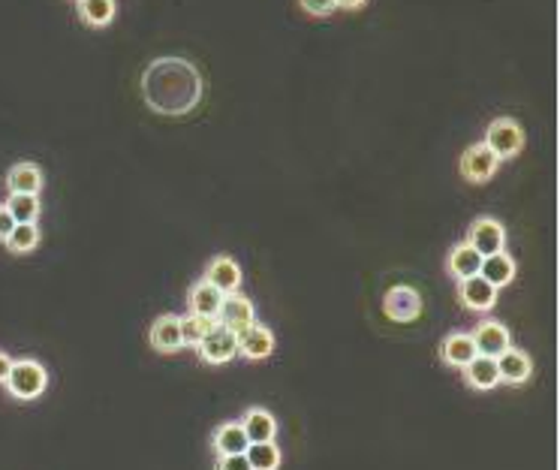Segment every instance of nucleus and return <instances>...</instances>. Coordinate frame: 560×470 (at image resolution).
I'll list each match as a JSON object with an SVG mask.
<instances>
[{
    "mask_svg": "<svg viewBox=\"0 0 560 470\" xmlns=\"http://www.w3.org/2000/svg\"><path fill=\"white\" fill-rule=\"evenodd\" d=\"M142 97L157 115H191L202 100V76L184 57H157L142 76Z\"/></svg>",
    "mask_w": 560,
    "mask_h": 470,
    "instance_id": "nucleus-1",
    "label": "nucleus"
},
{
    "mask_svg": "<svg viewBox=\"0 0 560 470\" xmlns=\"http://www.w3.org/2000/svg\"><path fill=\"white\" fill-rule=\"evenodd\" d=\"M4 386L15 401H37L48 389V371L37 359H13L10 377Z\"/></svg>",
    "mask_w": 560,
    "mask_h": 470,
    "instance_id": "nucleus-2",
    "label": "nucleus"
},
{
    "mask_svg": "<svg viewBox=\"0 0 560 470\" xmlns=\"http://www.w3.org/2000/svg\"><path fill=\"white\" fill-rule=\"evenodd\" d=\"M485 145L491 148L494 154H497V160H513V157L522 154L524 148V130L522 124L515 118H494L488 124V130H485Z\"/></svg>",
    "mask_w": 560,
    "mask_h": 470,
    "instance_id": "nucleus-3",
    "label": "nucleus"
},
{
    "mask_svg": "<svg viewBox=\"0 0 560 470\" xmlns=\"http://www.w3.org/2000/svg\"><path fill=\"white\" fill-rule=\"evenodd\" d=\"M383 311L392 323H416L422 313V295L410 284H395L383 295Z\"/></svg>",
    "mask_w": 560,
    "mask_h": 470,
    "instance_id": "nucleus-4",
    "label": "nucleus"
},
{
    "mask_svg": "<svg viewBox=\"0 0 560 470\" xmlns=\"http://www.w3.org/2000/svg\"><path fill=\"white\" fill-rule=\"evenodd\" d=\"M497 167H500L497 154H494L485 142L464 148V154H461V160H458L461 175H464V181H471V184H488V181L494 178V172H497Z\"/></svg>",
    "mask_w": 560,
    "mask_h": 470,
    "instance_id": "nucleus-5",
    "label": "nucleus"
},
{
    "mask_svg": "<svg viewBox=\"0 0 560 470\" xmlns=\"http://www.w3.org/2000/svg\"><path fill=\"white\" fill-rule=\"evenodd\" d=\"M467 244L473 251H479L482 257H491V253L506 251V229L497 218H476L471 226H467Z\"/></svg>",
    "mask_w": 560,
    "mask_h": 470,
    "instance_id": "nucleus-6",
    "label": "nucleus"
},
{
    "mask_svg": "<svg viewBox=\"0 0 560 470\" xmlns=\"http://www.w3.org/2000/svg\"><path fill=\"white\" fill-rule=\"evenodd\" d=\"M196 353H199V359L205 362V365H226V362H233L238 356V335L217 323L208 335L202 338V344L196 347Z\"/></svg>",
    "mask_w": 560,
    "mask_h": 470,
    "instance_id": "nucleus-7",
    "label": "nucleus"
},
{
    "mask_svg": "<svg viewBox=\"0 0 560 470\" xmlns=\"http://www.w3.org/2000/svg\"><path fill=\"white\" fill-rule=\"evenodd\" d=\"M217 320L220 326L229 329V332H244L247 326L257 323V308H253V302L247 299L242 293H229L224 295V302H220V311H217Z\"/></svg>",
    "mask_w": 560,
    "mask_h": 470,
    "instance_id": "nucleus-8",
    "label": "nucleus"
},
{
    "mask_svg": "<svg viewBox=\"0 0 560 470\" xmlns=\"http://www.w3.org/2000/svg\"><path fill=\"white\" fill-rule=\"evenodd\" d=\"M497 286H491L482 275H473L467 280H458V302L461 308L473 313H488L497 304Z\"/></svg>",
    "mask_w": 560,
    "mask_h": 470,
    "instance_id": "nucleus-9",
    "label": "nucleus"
},
{
    "mask_svg": "<svg viewBox=\"0 0 560 470\" xmlns=\"http://www.w3.org/2000/svg\"><path fill=\"white\" fill-rule=\"evenodd\" d=\"M473 341H476V350H479V356H494L497 359L500 353L506 347H513V338H509V329L504 323H497V320H479V323L473 326Z\"/></svg>",
    "mask_w": 560,
    "mask_h": 470,
    "instance_id": "nucleus-10",
    "label": "nucleus"
},
{
    "mask_svg": "<svg viewBox=\"0 0 560 470\" xmlns=\"http://www.w3.org/2000/svg\"><path fill=\"white\" fill-rule=\"evenodd\" d=\"M148 341L151 347L163 353V356H175V353L184 350V341H181V317L175 313H163L151 323V332H148Z\"/></svg>",
    "mask_w": 560,
    "mask_h": 470,
    "instance_id": "nucleus-11",
    "label": "nucleus"
},
{
    "mask_svg": "<svg viewBox=\"0 0 560 470\" xmlns=\"http://www.w3.org/2000/svg\"><path fill=\"white\" fill-rule=\"evenodd\" d=\"M205 280H208L211 286H217L220 293L229 295V293H238L242 290V266L233 260V257H226V253H220V257H214L208 266H205Z\"/></svg>",
    "mask_w": 560,
    "mask_h": 470,
    "instance_id": "nucleus-12",
    "label": "nucleus"
},
{
    "mask_svg": "<svg viewBox=\"0 0 560 470\" xmlns=\"http://www.w3.org/2000/svg\"><path fill=\"white\" fill-rule=\"evenodd\" d=\"M275 344H277L275 332H271L268 326L253 323V326H247L244 332H238V356L253 359V362L268 359L271 353H275Z\"/></svg>",
    "mask_w": 560,
    "mask_h": 470,
    "instance_id": "nucleus-13",
    "label": "nucleus"
},
{
    "mask_svg": "<svg viewBox=\"0 0 560 470\" xmlns=\"http://www.w3.org/2000/svg\"><path fill=\"white\" fill-rule=\"evenodd\" d=\"M476 356H479V350H476V341L471 332H449L440 341V359L446 362L449 368L461 371L464 365H471Z\"/></svg>",
    "mask_w": 560,
    "mask_h": 470,
    "instance_id": "nucleus-14",
    "label": "nucleus"
},
{
    "mask_svg": "<svg viewBox=\"0 0 560 470\" xmlns=\"http://www.w3.org/2000/svg\"><path fill=\"white\" fill-rule=\"evenodd\" d=\"M497 371H500V383L522 386V383L530 380V374H533V362H530V356H527L524 350H518V347H506V350L497 356Z\"/></svg>",
    "mask_w": 560,
    "mask_h": 470,
    "instance_id": "nucleus-15",
    "label": "nucleus"
},
{
    "mask_svg": "<svg viewBox=\"0 0 560 470\" xmlns=\"http://www.w3.org/2000/svg\"><path fill=\"white\" fill-rule=\"evenodd\" d=\"M461 374H464V383L476 392H491L500 386V371L494 356H476L471 365L461 368Z\"/></svg>",
    "mask_w": 560,
    "mask_h": 470,
    "instance_id": "nucleus-16",
    "label": "nucleus"
},
{
    "mask_svg": "<svg viewBox=\"0 0 560 470\" xmlns=\"http://www.w3.org/2000/svg\"><path fill=\"white\" fill-rule=\"evenodd\" d=\"M479 269H482V253L473 251V247L467 242H458L446 253V271H449V278L455 280V284H458V280H467V278L479 275Z\"/></svg>",
    "mask_w": 560,
    "mask_h": 470,
    "instance_id": "nucleus-17",
    "label": "nucleus"
},
{
    "mask_svg": "<svg viewBox=\"0 0 560 470\" xmlns=\"http://www.w3.org/2000/svg\"><path fill=\"white\" fill-rule=\"evenodd\" d=\"M247 437H244V428L242 423H235V419H229V423H220L214 428L211 434V449L214 456H242L247 449Z\"/></svg>",
    "mask_w": 560,
    "mask_h": 470,
    "instance_id": "nucleus-18",
    "label": "nucleus"
},
{
    "mask_svg": "<svg viewBox=\"0 0 560 470\" xmlns=\"http://www.w3.org/2000/svg\"><path fill=\"white\" fill-rule=\"evenodd\" d=\"M242 428H244V437L250 443H262V440H275L277 434V419L271 410L266 407H247L244 416H242Z\"/></svg>",
    "mask_w": 560,
    "mask_h": 470,
    "instance_id": "nucleus-19",
    "label": "nucleus"
},
{
    "mask_svg": "<svg viewBox=\"0 0 560 470\" xmlns=\"http://www.w3.org/2000/svg\"><path fill=\"white\" fill-rule=\"evenodd\" d=\"M220 302H224V293L217 290V286H211L208 280H196L191 286V293H187V308L191 313H199V317H217L220 311Z\"/></svg>",
    "mask_w": 560,
    "mask_h": 470,
    "instance_id": "nucleus-20",
    "label": "nucleus"
},
{
    "mask_svg": "<svg viewBox=\"0 0 560 470\" xmlns=\"http://www.w3.org/2000/svg\"><path fill=\"white\" fill-rule=\"evenodd\" d=\"M515 260L509 257L506 251H500V253H491V257H482V269H479V275L488 280L491 286H497V290H504V286H509L515 280Z\"/></svg>",
    "mask_w": 560,
    "mask_h": 470,
    "instance_id": "nucleus-21",
    "label": "nucleus"
},
{
    "mask_svg": "<svg viewBox=\"0 0 560 470\" xmlns=\"http://www.w3.org/2000/svg\"><path fill=\"white\" fill-rule=\"evenodd\" d=\"M6 191L10 193H39L43 191V169L37 163L24 160L6 172Z\"/></svg>",
    "mask_w": 560,
    "mask_h": 470,
    "instance_id": "nucleus-22",
    "label": "nucleus"
},
{
    "mask_svg": "<svg viewBox=\"0 0 560 470\" xmlns=\"http://www.w3.org/2000/svg\"><path fill=\"white\" fill-rule=\"evenodd\" d=\"M76 13L88 28H109L118 6L115 0H76Z\"/></svg>",
    "mask_w": 560,
    "mask_h": 470,
    "instance_id": "nucleus-23",
    "label": "nucleus"
},
{
    "mask_svg": "<svg viewBox=\"0 0 560 470\" xmlns=\"http://www.w3.org/2000/svg\"><path fill=\"white\" fill-rule=\"evenodd\" d=\"M4 205H6V211L13 214L15 224H34L39 218V211H43L39 193H10Z\"/></svg>",
    "mask_w": 560,
    "mask_h": 470,
    "instance_id": "nucleus-24",
    "label": "nucleus"
},
{
    "mask_svg": "<svg viewBox=\"0 0 560 470\" xmlns=\"http://www.w3.org/2000/svg\"><path fill=\"white\" fill-rule=\"evenodd\" d=\"M244 458L250 461V470H277L284 456H280L275 440H262V443H247Z\"/></svg>",
    "mask_w": 560,
    "mask_h": 470,
    "instance_id": "nucleus-25",
    "label": "nucleus"
},
{
    "mask_svg": "<svg viewBox=\"0 0 560 470\" xmlns=\"http://www.w3.org/2000/svg\"><path fill=\"white\" fill-rule=\"evenodd\" d=\"M217 326V320L211 317H199V313H187V317H181V341H184V347H199L202 338L211 332V329Z\"/></svg>",
    "mask_w": 560,
    "mask_h": 470,
    "instance_id": "nucleus-26",
    "label": "nucleus"
},
{
    "mask_svg": "<svg viewBox=\"0 0 560 470\" xmlns=\"http://www.w3.org/2000/svg\"><path fill=\"white\" fill-rule=\"evenodd\" d=\"M4 244L10 247L13 253H30V251H37V244H39V226H37V220H34V224H15L13 233L6 235Z\"/></svg>",
    "mask_w": 560,
    "mask_h": 470,
    "instance_id": "nucleus-27",
    "label": "nucleus"
},
{
    "mask_svg": "<svg viewBox=\"0 0 560 470\" xmlns=\"http://www.w3.org/2000/svg\"><path fill=\"white\" fill-rule=\"evenodd\" d=\"M301 10L308 15H314V19H326V15H332L337 10L335 0H299Z\"/></svg>",
    "mask_w": 560,
    "mask_h": 470,
    "instance_id": "nucleus-28",
    "label": "nucleus"
},
{
    "mask_svg": "<svg viewBox=\"0 0 560 470\" xmlns=\"http://www.w3.org/2000/svg\"><path fill=\"white\" fill-rule=\"evenodd\" d=\"M214 470H250V461L242 456H217V465H214Z\"/></svg>",
    "mask_w": 560,
    "mask_h": 470,
    "instance_id": "nucleus-29",
    "label": "nucleus"
},
{
    "mask_svg": "<svg viewBox=\"0 0 560 470\" xmlns=\"http://www.w3.org/2000/svg\"><path fill=\"white\" fill-rule=\"evenodd\" d=\"M13 226H15V220H13V214L6 211V205L0 202V244L6 242V235L13 233Z\"/></svg>",
    "mask_w": 560,
    "mask_h": 470,
    "instance_id": "nucleus-30",
    "label": "nucleus"
},
{
    "mask_svg": "<svg viewBox=\"0 0 560 470\" xmlns=\"http://www.w3.org/2000/svg\"><path fill=\"white\" fill-rule=\"evenodd\" d=\"M10 368H13V359L6 356L4 350H0V386L6 383V377H10Z\"/></svg>",
    "mask_w": 560,
    "mask_h": 470,
    "instance_id": "nucleus-31",
    "label": "nucleus"
},
{
    "mask_svg": "<svg viewBox=\"0 0 560 470\" xmlns=\"http://www.w3.org/2000/svg\"><path fill=\"white\" fill-rule=\"evenodd\" d=\"M335 4H337V10H361V6H365L368 4V0H335Z\"/></svg>",
    "mask_w": 560,
    "mask_h": 470,
    "instance_id": "nucleus-32",
    "label": "nucleus"
},
{
    "mask_svg": "<svg viewBox=\"0 0 560 470\" xmlns=\"http://www.w3.org/2000/svg\"><path fill=\"white\" fill-rule=\"evenodd\" d=\"M72 4H76V0H72Z\"/></svg>",
    "mask_w": 560,
    "mask_h": 470,
    "instance_id": "nucleus-33",
    "label": "nucleus"
}]
</instances>
